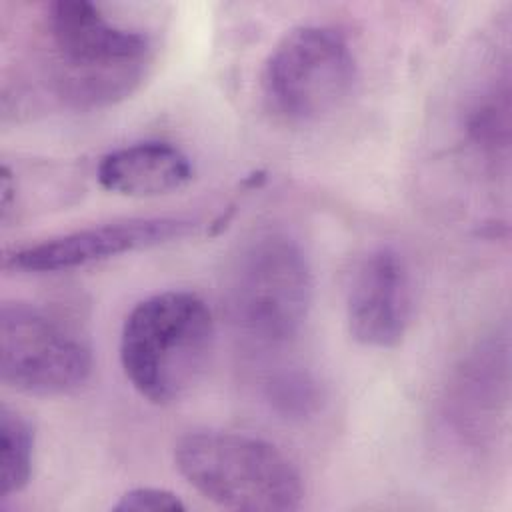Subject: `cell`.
<instances>
[{
    "mask_svg": "<svg viewBox=\"0 0 512 512\" xmlns=\"http://www.w3.org/2000/svg\"><path fill=\"white\" fill-rule=\"evenodd\" d=\"M48 80L66 106L92 110L128 98L154 58L148 34L112 22L88 0H56L44 16Z\"/></svg>",
    "mask_w": 512,
    "mask_h": 512,
    "instance_id": "obj_1",
    "label": "cell"
},
{
    "mask_svg": "<svg viewBox=\"0 0 512 512\" xmlns=\"http://www.w3.org/2000/svg\"><path fill=\"white\" fill-rule=\"evenodd\" d=\"M216 342L208 304L188 290L140 300L120 332V364L132 388L150 404L168 406L204 378Z\"/></svg>",
    "mask_w": 512,
    "mask_h": 512,
    "instance_id": "obj_2",
    "label": "cell"
},
{
    "mask_svg": "<svg viewBox=\"0 0 512 512\" xmlns=\"http://www.w3.org/2000/svg\"><path fill=\"white\" fill-rule=\"evenodd\" d=\"M174 464L206 500L248 512H290L304 500L292 460L274 444L240 432L196 430L178 438Z\"/></svg>",
    "mask_w": 512,
    "mask_h": 512,
    "instance_id": "obj_3",
    "label": "cell"
},
{
    "mask_svg": "<svg viewBox=\"0 0 512 512\" xmlns=\"http://www.w3.org/2000/svg\"><path fill=\"white\" fill-rule=\"evenodd\" d=\"M312 268L302 246L284 232H266L242 246L226 282L234 324L258 344L292 340L312 306Z\"/></svg>",
    "mask_w": 512,
    "mask_h": 512,
    "instance_id": "obj_4",
    "label": "cell"
},
{
    "mask_svg": "<svg viewBox=\"0 0 512 512\" xmlns=\"http://www.w3.org/2000/svg\"><path fill=\"white\" fill-rule=\"evenodd\" d=\"M358 64L348 40L330 26L286 32L268 54L260 86L268 108L288 122H316L352 94Z\"/></svg>",
    "mask_w": 512,
    "mask_h": 512,
    "instance_id": "obj_5",
    "label": "cell"
},
{
    "mask_svg": "<svg viewBox=\"0 0 512 512\" xmlns=\"http://www.w3.org/2000/svg\"><path fill=\"white\" fill-rule=\"evenodd\" d=\"M86 338L56 312L30 302H4L0 310V378L22 394L66 396L92 376Z\"/></svg>",
    "mask_w": 512,
    "mask_h": 512,
    "instance_id": "obj_6",
    "label": "cell"
},
{
    "mask_svg": "<svg viewBox=\"0 0 512 512\" xmlns=\"http://www.w3.org/2000/svg\"><path fill=\"white\" fill-rule=\"evenodd\" d=\"M194 230V220L176 216L118 220L80 228L8 252L4 256V268L34 274L74 270L120 254L182 240L194 234Z\"/></svg>",
    "mask_w": 512,
    "mask_h": 512,
    "instance_id": "obj_7",
    "label": "cell"
},
{
    "mask_svg": "<svg viewBox=\"0 0 512 512\" xmlns=\"http://www.w3.org/2000/svg\"><path fill=\"white\" fill-rule=\"evenodd\" d=\"M412 308V276L402 254L392 246H378L362 256L346 296L352 338L368 348H394L408 332Z\"/></svg>",
    "mask_w": 512,
    "mask_h": 512,
    "instance_id": "obj_8",
    "label": "cell"
},
{
    "mask_svg": "<svg viewBox=\"0 0 512 512\" xmlns=\"http://www.w3.org/2000/svg\"><path fill=\"white\" fill-rule=\"evenodd\" d=\"M194 176L192 160L164 140H144L104 154L96 168L100 186L108 192L150 198L184 188Z\"/></svg>",
    "mask_w": 512,
    "mask_h": 512,
    "instance_id": "obj_9",
    "label": "cell"
},
{
    "mask_svg": "<svg viewBox=\"0 0 512 512\" xmlns=\"http://www.w3.org/2000/svg\"><path fill=\"white\" fill-rule=\"evenodd\" d=\"M34 428L10 406L0 408V500L22 492L32 476Z\"/></svg>",
    "mask_w": 512,
    "mask_h": 512,
    "instance_id": "obj_10",
    "label": "cell"
},
{
    "mask_svg": "<svg viewBox=\"0 0 512 512\" xmlns=\"http://www.w3.org/2000/svg\"><path fill=\"white\" fill-rule=\"evenodd\" d=\"M264 398L280 416L302 420L318 412L322 404V388L310 372L284 368L268 376L264 382Z\"/></svg>",
    "mask_w": 512,
    "mask_h": 512,
    "instance_id": "obj_11",
    "label": "cell"
},
{
    "mask_svg": "<svg viewBox=\"0 0 512 512\" xmlns=\"http://www.w3.org/2000/svg\"><path fill=\"white\" fill-rule=\"evenodd\" d=\"M466 132L484 154L496 156L508 148L510 102L506 84L502 88L496 86L480 96V100L468 112Z\"/></svg>",
    "mask_w": 512,
    "mask_h": 512,
    "instance_id": "obj_12",
    "label": "cell"
},
{
    "mask_svg": "<svg viewBox=\"0 0 512 512\" xmlns=\"http://www.w3.org/2000/svg\"><path fill=\"white\" fill-rule=\"evenodd\" d=\"M184 508L178 494L154 486H136L124 492L112 506L114 512H182Z\"/></svg>",
    "mask_w": 512,
    "mask_h": 512,
    "instance_id": "obj_13",
    "label": "cell"
}]
</instances>
